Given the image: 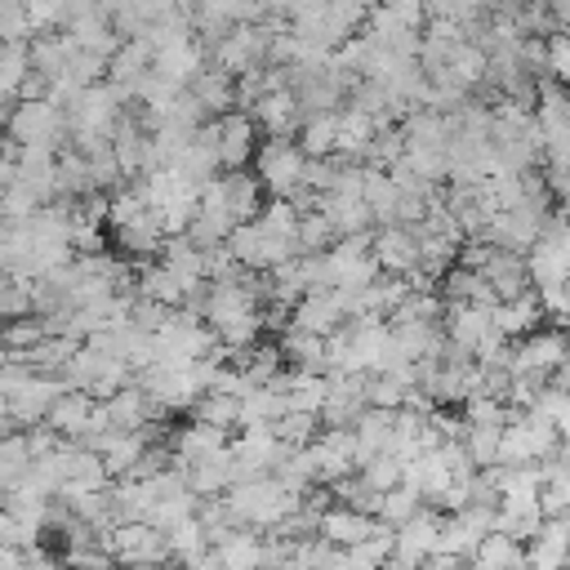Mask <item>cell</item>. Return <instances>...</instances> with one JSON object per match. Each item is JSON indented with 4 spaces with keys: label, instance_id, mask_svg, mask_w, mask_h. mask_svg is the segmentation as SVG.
<instances>
[{
    "label": "cell",
    "instance_id": "cell-5",
    "mask_svg": "<svg viewBox=\"0 0 570 570\" xmlns=\"http://www.w3.org/2000/svg\"><path fill=\"white\" fill-rule=\"evenodd\" d=\"M303 169L307 151L298 147V138H263L254 151V174L263 178L267 196H294L303 187Z\"/></svg>",
    "mask_w": 570,
    "mask_h": 570
},
{
    "label": "cell",
    "instance_id": "cell-26",
    "mask_svg": "<svg viewBox=\"0 0 570 570\" xmlns=\"http://www.w3.org/2000/svg\"><path fill=\"white\" fill-rule=\"evenodd\" d=\"M227 441H232V428H218V423H205V419H191V423L169 432V445H174L178 463H191V459H200L209 450H223Z\"/></svg>",
    "mask_w": 570,
    "mask_h": 570
},
{
    "label": "cell",
    "instance_id": "cell-2",
    "mask_svg": "<svg viewBox=\"0 0 570 570\" xmlns=\"http://www.w3.org/2000/svg\"><path fill=\"white\" fill-rule=\"evenodd\" d=\"M62 383L67 387H85L89 396H111L116 387H125V383H134V370H129V361H120V356H111V352H102V347H94V343H80L76 352H71V361L62 365Z\"/></svg>",
    "mask_w": 570,
    "mask_h": 570
},
{
    "label": "cell",
    "instance_id": "cell-27",
    "mask_svg": "<svg viewBox=\"0 0 570 570\" xmlns=\"http://www.w3.org/2000/svg\"><path fill=\"white\" fill-rule=\"evenodd\" d=\"M525 561L539 566V570L570 566V525H566V517H543L539 534L525 543Z\"/></svg>",
    "mask_w": 570,
    "mask_h": 570
},
{
    "label": "cell",
    "instance_id": "cell-54",
    "mask_svg": "<svg viewBox=\"0 0 570 570\" xmlns=\"http://www.w3.org/2000/svg\"><path fill=\"white\" fill-rule=\"evenodd\" d=\"M548 71L561 85H570V31H552L548 36Z\"/></svg>",
    "mask_w": 570,
    "mask_h": 570
},
{
    "label": "cell",
    "instance_id": "cell-20",
    "mask_svg": "<svg viewBox=\"0 0 570 570\" xmlns=\"http://www.w3.org/2000/svg\"><path fill=\"white\" fill-rule=\"evenodd\" d=\"M441 330H445L450 343H459L476 356V347L494 330V321H490V307H481V303H450L445 316H441Z\"/></svg>",
    "mask_w": 570,
    "mask_h": 570
},
{
    "label": "cell",
    "instance_id": "cell-42",
    "mask_svg": "<svg viewBox=\"0 0 570 570\" xmlns=\"http://www.w3.org/2000/svg\"><path fill=\"white\" fill-rule=\"evenodd\" d=\"M272 432H276L285 445L303 450V445H312V441L321 436V414H312V410H285V414L272 419Z\"/></svg>",
    "mask_w": 570,
    "mask_h": 570
},
{
    "label": "cell",
    "instance_id": "cell-10",
    "mask_svg": "<svg viewBox=\"0 0 570 570\" xmlns=\"http://www.w3.org/2000/svg\"><path fill=\"white\" fill-rule=\"evenodd\" d=\"M441 521H445V512L436 503H428L410 521H401L396 525V548H392L387 566H423V557L441 543Z\"/></svg>",
    "mask_w": 570,
    "mask_h": 570
},
{
    "label": "cell",
    "instance_id": "cell-53",
    "mask_svg": "<svg viewBox=\"0 0 570 570\" xmlns=\"http://www.w3.org/2000/svg\"><path fill=\"white\" fill-rule=\"evenodd\" d=\"M539 303H543V316H552L557 325L570 316V281H552V285H539Z\"/></svg>",
    "mask_w": 570,
    "mask_h": 570
},
{
    "label": "cell",
    "instance_id": "cell-3",
    "mask_svg": "<svg viewBox=\"0 0 570 570\" xmlns=\"http://www.w3.org/2000/svg\"><path fill=\"white\" fill-rule=\"evenodd\" d=\"M4 138H13L18 147L27 142H67V111L53 98H13L9 120H4Z\"/></svg>",
    "mask_w": 570,
    "mask_h": 570
},
{
    "label": "cell",
    "instance_id": "cell-41",
    "mask_svg": "<svg viewBox=\"0 0 570 570\" xmlns=\"http://www.w3.org/2000/svg\"><path fill=\"white\" fill-rule=\"evenodd\" d=\"M31 468V445H27V428H13L0 436V490L18 485Z\"/></svg>",
    "mask_w": 570,
    "mask_h": 570
},
{
    "label": "cell",
    "instance_id": "cell-44",
    "mask_svg": "<svg viewBox=\"0 0 570 570\" xmlns=\"http://www.w3.org/2000/svg\"><path fill=\"white\" fill-rule=\"evenodd\" d=\"M191 414L196 419H205V423H218V428H240V396H232V392H200L196 396V405H191Z\"/></svg>",
    "mask_w": 570,
    "mask_h": 570
},
{
    "label": "cell",
    "instance_id": "cell-33",
    "mask_svg": "<svg viewBox=\"0 0 570 570\" xmlns=\"http://www.w3.org/2000/svg\"><path fill=\"white\" fill-rule=\"evenodd\" d=\"M325 396H330V374H321V370H294V365L285 370V401H289V410L321 414Z\"/></svg>",
    "mask_w": 570,
    "mask_h": 570
},
{
    "label": "cell",
    "instance_id": "cell-1",
    "mask_svg": "<svg viewBox=\"0 0 570 570\" xmlns=\"http://www.w3.org/2000/svg\"><path fill=\"white\" fill-rule=\"evenodd\" d=\"M223 499H227V508H232V517H236L240 525L272 530V525H281V521L298 508L303 494L289 490L281 476L258 472V476H240V481H232V490H227Z\"/></svg>",
    "mask_w": 570,
    "mask_h": 570
},
{
    "label": "cell",
    "instance_id": "cell-13",
    "mask_svg": "<svg viewBox=\"0 0 570 570\" xmlns=\"http://www.w3.org/2000/svg\"><path fill=\"white\" fill-rule=\"evenodd\" d=\"M383 521L374 517V512H361V508H352V503H330L325 512H321V539H330V543H338V548H352V543H361V539H370L374 530H379Z\"/></svg>",
    "mask_w": 570,
    "mask_h": 570
},
{
    "label": "cell",
    "instance_id": "cell-55",
    "mask_svg": "<svg viewBox=\"0 0 570 570\" xmlns=\"http://www.w3.org/2000/svg\"><path fill=\"white\" fill-rule=\"evenodd\" d=\"M134 4L142 9V18H147V22H160V18L178 13V9H187V0H134Z\"/></svg>",
    "mask_w": 570,
    "mask_h": 570
},
{
    "label": "cell",
    "instance_id": "cell-38",
    "mask_svg": "<svg viewBox=\"0 0 570 570\" xmlns=\"http://www.w3.org/2000/svg\"><path fill=\"white\" fill-rule=\"evenodd\" d=\"M445 67H450V76H454L468 94H476V89L485 85V76H490V53H485L476 40H463V45L450 53V62H445Z\"/></svg>",
    "mask_w": 570,
    "mask_h": 570
},
{
    "label": "cell",
    "instance_id": "cell-16",
    "mask_svg": "<svg viewBox=\"0 0 570 570\" xmlns=\"http://www.w3.org/2000/svg\"><path fill=\"white\" fill-rule=\"evenodd\" d=\"M102 405H107L111 428H125V432L147 428L151 419H169V414H160V410L151 405V396L142 392V383H138V379H134V383H125V387H116L111 396H102Z\"/></svg>",
    "mask_w": 570,
    "mask_h": 570
},
{
    "label": "cell",
    "instance_id": "cell-48",
    "mask_svg": "<svg viewBox=\"0 0 570 570\" xmlns=\"http://www.w3.org/2000/svg\"><path fill=\"white\" fill-rule=\"evenodd\" d=\"M49 330H45V316L40 312H27V316H13V321H0V338L9 343V352H22L31 343H40Z\"/></svg>",
    "mask_w": 570,
    "mask_h": 570
},
{
    "label": "cell",
    "instance_id": "cell-58",
    "mask_svg": "<svg viewBox=\"0 0 570 570\" xmlns=\"http://www.w3.org/2000/svg\"><path fill=\"white\" fill-rule=\"evenodd\" d=\"M566 525H570V508H566Z\"/></svg>",
    "mask_w": 570,
    "mask_h": 570
},
{
    "label": "cell",
    "instance_id": "cell-6",
    "mask_svg": "<svg viewBox=\"0 0 570 570\" xmlns=\"http://www.w3.org/2000/svg\"><path fill=\"white\" fill-rule=\"evenodd\" d=\"M227 245H232V254L240 258V267H249V272H272L276 263H285V258L303 254V249H298V240L267 232L258 218L236 223V227H232V236H227Z\"/></svg>",
    "mask_w": 570,
    "mask_h": 570
},
{
    "label": "cell",
    "instance_id": "cell-11",
    "mask_svg": "<svg viewBox=\"0 0 570 570\" xmlns=\"http://www.w3.org/2000/svg\"><path fill=\"white\" fill-rule=\"evenodd\" d=\"M370 254H374V263H379L383 272H392V276L419 272V227H410V223H379Z\"/></svg>",
    "mask_w": 570,
    "mask_h": 570
},
{
    "label": "cell",
    "instance_id": "cell-40",
    "mask_svg": "<svg viewBox=\"0 0 570 570\" xmlns=\"http://www.w3.org/2000/svg\"><path fill=\"white\" fill-rule=\"evenodd\" d=\"M31 71V40H0V94L18 98V85Z\"/></svg>",
    "mask_w": 570,
    "mask_h": 570
},
{
    "label": "cell",
    "instance_id": "cell-22",
    "mask_svg": "<svg viewBox=\"0 0 570 570\" xmlns=\"http://www.w3.org/2000/svg\"><path fill=\"white\" fill-rule=\"evenodd\" d=\"M151 67H156V45H151L147 36H129V40L107 58V80H116V85H125V89L134 94V85H138Z\"/></svg>",
    "mask_w": 570,
    "mask_h": 570
},
{
    "label": "cell",
    "instance_id": "cell-49",
    "mask_svg": "<svg viewBox=\"0 0 570 570\" xmlns=\"http://www.w3.org/2000/svg\"><path fill=\"white\" fill-rule=\"evenodd\" d=\"M499 432H503V428L468 423V432H463V445H468V454H472V463H476V468H490V463H499Z\"/></svg>",
    "mask_w": 570,
    "mask_h": 570
},
{
    "label": "cell",
    "instance_id": "cell-45",
    "mask_svg": "<svg viewBox=\"0 0 570 570\" xmlns=\"http://www.w3.org/2000/svg\"><path fill=\"white\" fill-rule=\"evenodd\" d=\"M419 508H423V494L401 481V485H392V490L379 494V512H374V517L387 521V525H401V521H410Z\"/></svg>",
    "mask_w": 570,
    "mask_h": 570
},
{
    "label": "cell",
    "instance_id": "cell-18",
    "mask_svg": "<svg viewBox=\"0 0 570 570\" xmlns=\"http://www.w3.org/2000/svg\"><path fill=\"white\" fill-rule=\"evenodd\" d=\"M379 129H383V125H379L365 107L343 102V107H338V138H334V151L347 156V160H365V156H370V142H374Z\"/></svg>",
    "mask_w": 570,
    "mask_h": 570
},
{
    "label": "cell",
    "instance_id": "cell-17",
    "mask_svg": "<svg viewBox=\"0 0 570 570\" xmlns=\"http://www.w3.org/2000/svg\"><path fill=\"white\" fill-rule=\"evenodd\" d=\"M232 481H236L232 441H227L223 450H209V454H200V459H191V463H187V485H191L200 499H209V494H227V490H232Z\"/></svg>",
    "mask_w": 570,
    "mask_h": 570
},
{
    "label": "cell",
    "instance_id": "cell-31",
    "mask_svg": "<svg viewBox=\"0 0 570 570\" xmlns=\"http://www.w3.org/2000/svg\"><path fill=\"white\" fill-rule=\"evenodd\" d=\"M187 289H191V285H187L169 263H160V258L138 272V294H142V298H156V303H165V307H183V303H187Z\"/></svg>",
    "mask_w": 570,
    "mask_h": 570
},
{
    "label": "cell",
    "instance_id": "cell-28",
    "mask_svg": "<svg viewBox=\"0 0 570 570\" xmlns=\"http://www.w3.org/2000/svg\"><path fill=\"white\" fill-rule=\"evenodd\" d=\"M67 31H71V40L80 45V49H94V53H102V58H111L120 45H125V36L111 27V18H102L98 9H85V13H76L71 22H67Z\"/></svg>",
    "mask_w": 570,
    "mask_h": 570
},
{
    "label": "cell",
    "instance_id": "cell-37",
    "mask_svg": "<svg viewBox=\"0 0 570 570\" xmlns=\"http://www.w3.org/2000/svg\"><path fill=\"white\" fill-rule=\"evenodd\" d=\"M232 361L245 370V379L249 383H272L281 370H285V352H281V343H249V347H240V352H232Z\"/></svg>",
    "mask_w": 570,
    "mask_h": 570
},
{
    "label": "cell",
    "instance_id": "cell-32",
    "mask_svg": "<svg viewBox=\"0 0 570 570\" xmlns=\"http://www.w3.org/2000/svg\"><path fill=\"white\" fill-rule=\"evenodd\" d=\"M214 548H218V566H232V570L263 566V530H258V525H236V530H227V539H218Z\"/></svg>",
    "mask_w": 570,
    "mask_h": 570
},
{
    "label": "cell",
    "instance_id": "cell-43",
    "mask_svg": "<svg viewBox=\"0 0 570 570\" xmlns=\"http://www.w3.org/2000/svg\"><path fill=\"white\" fill-rule=\"evenodd\" d=\"M334 240H338V227L330 223V214H325L321 205L298 214V249H303V254H321V249H330Z\"/></svg>",
    "mask_w": 570,
    "mask_h": 570
},
{
    "label": "cell",
    "instance_id": "cell-47",
    "mask_svg": "<svg viewBox=\"0 0 570 570\" xmlns=\"http://www.w3.org/2000/svg\"><path fill=\"white\" fill-rule=\"evenodd\" d=\"M27 312H36V298H31V276L0 272V321L27 316Z\"/></svg>",
    "mask_w": 570,
    "mask_h": 570
},
{
    "label": "cell",
    "instance_id": "cell-29",
    "mask_svg": "<svg viewBox=\"0 0 570 570\" xmlns=\"http://www.w3.org/2000/svg\"><path fill=\"white\" fill-rule=\"evenodd\" d=\"M71 53H76L71 31H36V36H31V67H36L40 76H49V80H58V76L67 71Z\"/></svg>",
    "mask_w": 570,
    "mask_h": 570
},
{
    "label": "cell",
    "instance_id": "cell-8",
    "mask_svg": "<svg viewBox=\"0 0 570 570\" xmlns=\"http://www.w3.org/2000/svg\"><path fill=\"white\" fill-rule=\"evenodd\" d=\"M214 147H218V165L223 169H249V160H254V151H258V120L249 116V111H240V107H232V111H223V116H214Z\"/></svg>",
    "mask_w": 570,
    "mask_h": 570
},
{
    "label": "cell",
    "instance_id": "cell-4",
    "mask_svg": "<svg viewBox=\"0 0 570 570\" xmlns=\"http://www.w3.org/2000/svg\"><path fill=\"white\" fill-rule=\"evenodd\" d=\"M98 543L111 552V561H125V566H160V561H174L165 530L151 525V521H116L111 530L98 534Z\"/></svg>",
    "mask_w": 570,
    "mask_h": 570
},
{
    "label": "cell",
    "instance_id": "cell-36",
    "mask_svg": "<svg viewBox=\"0 0 570 570\" xmlns=\"http://www.w3.org/2000/svg\"><path fill=\"white\" fill-rule=\"evenodd\" d=\"M142 450H147V432H142V428H134V432L116 428V432L98 445V454H102V463H107L111 481H116V476H129V468L138 463V454H142Z\"/></svg>",
    "mask_w": 570,
    "mask_h": 570
},
{
    "label": "cell",
    "instance_id": "cell-15",
    "mask_svg": "<svg viewBox=\"0 0 570 570\" xmlns=\"http://www.w3.org/2000/svg\"><path fill=\"white\" fill-rule=\"evenodd\" d=\"M289 321L303 325V330H316V334H334V330L347 321V312H343L338 289L330 285V289H307V294L289 307Z\"/></svg>",
    "mask_w": 570,
    "mask_h": 570
},
{
    "label": "cell",
    "instance_id": "cell-25",
    "mask_svg": "<svg viewBox=\"0 0 570 570\" xmlns=\"http://www.w3.org/2000/svg\"><path fill=\"white\" fill-rule=\"evenodd\" d=\"M490 321H494V330H499V334H508V338H521V334L539 330V321H543L539 289H525V294H517V298L494 303V307H490Z\"/></svg>",
    "mask_w": 570,
    "mask_h": 570
},
{
    "label": "cell",
    "instance_id": "cell-23",
    "mask_svg": "<svg viewBox=\"0 0 570 570\" xmlns=\"http://www.w3.org/2000/svg\"><path fill=\"white\" fill-rule=\"evenodd\" d=\"M281 352H285V365H294V370H321V374H330V352H325V334H316V330H303V325H285L281 330Z\"/></svg>",
    "mask_w": 570,
    "mask_h": 570
},
{
    "label": "cell",
    "instance_id": "cell-35",
    "mask_svg": "<svg viewBox=\"0 0 570 570\" xmlns=\"http://www.w3.org/2000/svg\"><path fill=\"white\" fill-rule=\"evenodd\" d=\"M374 223H396V200H401V187L392 178V169H379V165H365V187H361Z\"/></svg>",
    "mask_w": 570,
    "mask_h": 570
},
{
    "label": "cell",
    "instance_id": "cell-19",
    "mask_svg": "<svg viewBox=\"0 0 570 570\" xmlns=\"http://www.w3.org/2000/svg\"><path fill=\"white\" fill-rule=\"evenodd\" d=\"M481 272H485V281L494 285L499 303H503V298H517V294H525V289H534V281H530V267H525V254H521V249L494 245V254H490V263H485Z\"/></svg>",
    "mask_w": 570,
    "mask_h": 570
},
{
    "label": "cell",
    "instance_id": "cell-57",
    "mask_svg": "<svg viewBox=\"0 0 570 570\" xmlns=\"http://www.w3.org/2000/svg\"><path fill=\"white\" fill-rule=\"evenodd\" d=\"M4 365H9V343L0 338V370H4Z\"/></svg>",
    "mask_w": 570,
    "mask_h": 570
},
{
    "label": "cell",
    "instance_id": "cell-56",
    "mask_svg": "<svg viewBox=\"0 0 570 570\" xmlns=\"http://www.w3.org/2000/svg\"><path fill=\"white\" fill-rule=\"evenodd\" d=\"M0 566H22V548H13V543L0 539Z\"/></svg>",
    "mask_w": 570,
    "mask_h": 570
},
{
    "label": "cell",
    "instance_id": "cell-7",
    "mask_svg": "<svg viewBox=\"0 0 570 570\" xmlns=\"http://www.w3.org/2000/svg\"><path fill=\"white\" fill-rule=\"evenodd\" d=\"M267 45H272V22H236V27L209 49V62L227 67L232 76H240V71L267 62Z\"/></svg>",
    "mask_w": 570,
    "mask_h": 570
},
{
    "label": "cell",
    "instance_id": "cell-12",
    "mask_svg": "<svg viewBox=\"0 0 570 570\" xmlns=\"http://www.w3.org/2000/svg\"><path fill=\"white\" fill-rule=\"evenodd\" d=\"M249 116L258 120V129H263L267 138H294L298 125H303V107H298V94H294V89H267V94L249 107Z\"/></svg>",
    "mask_w": 570,
    "mask_h": 570
},
{
    "label": "cell",
    "instance_id": "cell-9",
    "mask_svg": "<svg viewBox=\"0 0 570 570\" xmlns=\"http://www.w3.org/2000/svg\"><path fill=\"white\" fill-rule=\"evenodd\" d=\"M566 352H570V334L561 325L557 330L539 325L512 343V374H548L552 379V370L566 361Z\"/></svg>",
    "mask_w": 570,
    "mask_h": 570
},
{
    "label": "cell",
    "instance_id": "cell-39",
    "mask_svg": "<svg viewBox=\"0 0 570 570\" xmlns=\"http://www.w3.org/2000/svg\"><path fill=\"white\" fill-rule=\"evenodd\" d=\"M298 147L307 156H334V138H338V111H307L298 125Z\"/></svg>",
    "mask_w": 570,
    "mask_h": 570
},
{
    "label": "cell",
    "instance_id": "cell-51",
    "mask_svg": "<svg viewBox=\"0 0 570 570\" xmlns=\"http://www.w3.org/2000/svg\"><path fill=\"white\" fill-rule=\"evenodd\" d=\"M401 468H405V459L401 454H392V450H379L365 468H361V476L374 485V490H392V485H401Z\"/></svg>",
    "mask_w": 570,
    "mask_h": 570
},
{
    "label": "cell",
    "instance_id": "cell-24",
    "mask_svg": "<svg viewBox=\"0 0 570 570\" xmlns=\"http://www.w3.org/2000/svg\"><path fill=\"white\" fill-rule=\"evenodd\" d=\"M94 410H98V396H89L85 387H62V392H58V401L49 405L45 423H49L53 432H62V436H71V441H76V436L89 428Z\"/></svg>",
    "mask_w": 570,
    "mask_h": 570
},
{
    "label": "cell",
    "instance_id": "cell-50",
    "mask_svg": "<svg viewBox=\"0 0 570 570\" xmlns=\"http://www.w3.org/2000/svg\"><path fill=\"white\" fill-rule=\"evenodd\" d=\"M27 18L36 31H67L71 0H27Z\"/></svg>",
    "mask_w": 570,
    "mask_h": 570
},
{
    "label": "cell",
    "instance_id": "cell-21",
    "mask_svg": "<svg viewBox=\"0 0 570 570\" xmlns=\"http://www.w3.org/2000/svg\"><path fill=\"white\" fill-rule=\"evenodd\" d=\"M191 98L205 107V116H223V111H232L236 107V76L227 71V67H218V62H205L196 76H191Z\"/></svg>",
    "mask_w": 570,
    "mask_h": 570
},
{
    "label": "cell",
    "instance_id": "cell-46",
    "mask_svg": "<svg viewBox=\"0 0 570 570\" xmlns=\"http://www.w3.org/2000/svg\"><path fill=\"white\" fill-rule=\"evenodd\" d=\"M40 205H45V200H40V191H36V187H27L22 178H13L9 187H0V218H4V223H27Z\"/></svg>",
    "mask_w": 570,
    "mask_h": 570
},
{
    "label": "cell",
    "instance_id": "cell-14",
    "mask_svg": "<svg viewBox=\"0 0 570 570\" xmlns=\"http://www.w3.org/2000/svg\"><path fill=\"white\" fill-rule=\"evenodd\" d=\"M218 183H223V200H227V209H232L236 223H249V218L263 214L267 187H263V178L254 169H223Z\"/></svg>",
    "mask_w": 570,
    "mask_h": 570
},
{
    "label": "cell",
    "instance_id": "cell-34",
    "mask_svg": "<svg viewBox=\"0 0 570 570\" xmlns=\"http://www.w3.org/2000/svg\"><path fill=\"white\" fill-rule=\"evenodd\" d=\"M472 566L499 570V566H530V561H525V543L521 539H512L508 530H485L481 543L472 548Z\"/></svg>",
    "mask_w": 570,
    "mask_h": 570
},
{
    "label": "cell",
    "instance_id": "cell-30",
    "mask_svg": "<svg viewBox=\"0 0 570 570\" xmlns=\"http://www.w3.org/2000/svg\"><path fill=\"white\" fill-rule=\"evenodd\" d=\"M321 209L330 214V223L338 227V236L379 227L374 214H370V205H365V196H352V191H325V196H321Z\"/></svg>",
    "mask_w": 570,
    "mask_h": 570
},
{
    "label": "cell",
    "instance_id": "cell-52",
    "mask_svg": "<svg viewBox=\"0 0 570 570\" xmlns=\"http://www.w3.org/2000/svg\"><path fill=\"white\" fill-rule=\"evenodd\" d=\"M36 27L27 18V0H0V40H31Z\"/></svg>",
    "mask_w": 570,
    "mask_h": 570
}]
</instances>
